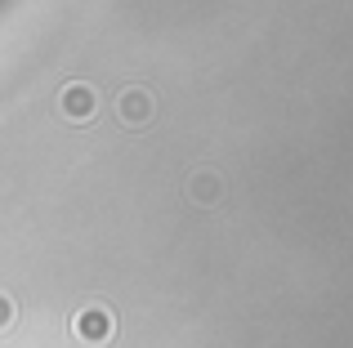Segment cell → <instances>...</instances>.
<instances>
[{
    "instance_id": "6da1fadb",
    "label": "cell",
    "mask_w": 353,
    "mask_h": 348,
    "mask_svg": "<svg viewBox=\"0 0 353 348\" xmlns=\"http://www.w3.org/2000/svg\"><path fill=\"white\" fill-rule=\"evenodd\" d=\"M59 107H63L68 121H90L94 107H99V94L90 85H68V89H63V98H59Z\"/></svg>"
},
{
    "instance_id": "7a4b0ae2",
    "label": "cell",
    "mask_w": 353,
    "mask_h": 348,
    "mask_svg": "<svg viewBox=\"0 0 353 348\" xmlns=\"http://www.w3.org/2000/svg\"><path fill=\"white\" fill-rule=\"evenodd\" d=\"M77 335L85 344H108L112 340V313H108V308H85V313L77 317Z\"/></svg>"
},
{
    "instance_id": "3957f363",
    "label": "cell",
    "mask_w": 353,
    "mask_h": 348,
    "mask_svg": "<svg viewBox=\"0 0 353 348\" xmlns=\"http://www.w3.org/2000/svg\"><path fill=\"white\" fill-rule=\"evenodd\" d=\"M148 116H152V94H148V89H125V94H121V121L148 125Z\"/></svg>"
},
{
    "instance_id": "277c9868",
    "label": "cell",
    "mask_w": 353,
    "mask_h": 348,
    "mask_svg": "<svg viewBox=\"0 0 353 348\" xmlns=\"http://www.w3.org/2000/svg\"><path fill=\"white\" fill-rule=\"evenodd\" d=\"M192 197H197V201H215L219 197L215 174H197V179H192Z\"/></svg>"
},
{
    "instance_id": "5b68a950",
    "label": "cell",
    "mask_w": 353,
    "mask_h": 348,
    "mask_svg": "<svg viewBox=\"0 0 353 348\" xmlns=\"http://www.w3.org/2000/svg\"><path fill=\"white\" fill-rule=\"evenodd\" d=\"M9 322H14V299H9V295H0V331H5Z\"/></svg>"
}]
</instances>
